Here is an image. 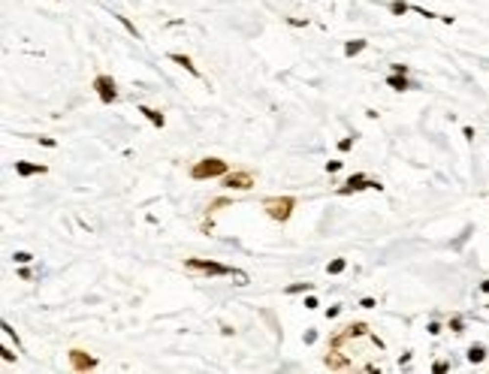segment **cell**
<instances>
[{
    "instance_id": "6da1fadb",
    "label": "cell",
    "mask_w": 489,
    "mask_h": 374,
    "mask_svg": "<svg viewBox=\"0 0 489 374\" xmlns=\"http://www.w3.org/2000/svg\"><path fill=\"white\" fill-rule=\"evenodd\" d=\"M184 269L187 272H197V275H205V278H239V284H248V275L233 269V265H223L218 260H202V257H187L184 260Z\"/></svg>"
},
{
    "instance_id": "7a4b0ae2",
    "label": "cell",
    "mask_w": 489,
    "mask_h": 374,
    "mask_svg": "<svg viewBox=\"0 0 489 374\" xmlns=\"http://www.w3.org/2000/svg\"><path fill=\"white\" fill-rule=\"evenodd\" d=\"M296 205H299V199H296V197H266V199H263L266 218H272L275 223H287V220L293 218Z\"/></svg>"
},
{
    "instance_id": "3957f363",
    "label": "cell",
    "mask_w": 489,
    "mask_h": 374,
    "mask_svg": "<svg viewBox=\"0 0 489 374\" xmlns=\"http://www.w3.org/2000/svg\"><path fill=\"white\" fill-rule=\"evenodd\" d=\"M226 172H230V163L221 160V157H202L190 166V178H194V181H212V178H221Z\"/></svg>"
},
{
    "instance_id": "277c9868",
    "label": "cell",
    "mask_w": 489,
    "mask_h": 374,
    "mask_svg": "<svg viewBox=\"0 0 489 374\" xmlns=\"http://www.w3.org/2000/svg\"><path fill=\"white\" fill-rule=\"evenodd\" d=\"M218 181H221V187H226V190H251V187L257 184V175H254L251 169H230L226 175H221Z\"/></svg>"
},
{
    "instance_id": "5b68a950",
    "label": "cell",
    "mask_w": 489,
    "mask_h": 374,
    "mask_svg": "<svg viewBox=\"0 0 489 374\" xmlns=\"http://www.w3.org/2000/svg\"><path fill=\"white\" fill-rule=\"evenodd\" d=\"M383 184L378 181V178H369L365 172H356V175H351L347 181L335 190L338 197H351V193H359V190H380Z\"/></svg>"
},
{
    "instance_id": "8992f818",
    "label": "cell",
    "mask_w": 489,
    "mask_h": 374,
    "mask_svg": "<svg viewBox=\"0 0 489 374\" xmlns=\"http://www.w3.org/2000/svg\"><path fill=\"white\" fill-rule=\"evenodd\" d=\"M91 88L97 91V97H100V103H103V106H112V103L118 100V85H115V79H112V76H106V73L94 76Z\"/></svg>"
},
{
    "instance_id": "52a82bcc",
    "label": "cell",
    "mask_w": 489,
    "mask_h": 374,
    "mask_svg": "<svg viewBox=\"0 0 489 374\" xmlns=\"http://www.w3.org/2000/svg\"><path fill=\"white\" fill-rule=\"evenodd\" d=\"M67 356H69V368H73V371H94L97 368V356H91L88 350H82V347H73Z\"/></svg>"
},
{
    "instance_id": "ba28073f",
    "label": "cell",
    "mask_w": 489,
    "mask_h": 374,
    "mask_svg": "<svg viewBox=\"0 0 489 374\" xmlns=\"http://www.w3.org/2000/svg\"><path fill=\"white\" fill-rule=\"evenodd\" d=\"M362 335H369V323H351L344 332H338V335L333 338V347H341L347 338H362Z\"/></svg>"
},
{
    "instance_id": "9c48e42d",
    "label": "cell",
    "mask_w": 489,
    "mask_h": 374,
    "mask_svg": "<svg viewBox=\"0 0 489 374\" xmlns=\"http://www.w3.org/2000/svg\"><path fill=\"white\" fill-rule=\"evenodd\" d=\"M48 166L45 163H27V160H15V175L19 178H30V175H45Z\"/></svg>"
},
{
    "instance_id": "30bf717a",
    "label": "cell",
    "mask_w": 489,
    "mask_h": 374,
    "mask_svg": "<svg viewBox=\"0 0 489 374\" xmlns=\"http://www.w3.org/2000/svg\"><path fill=\"white\" fill-rule=\"evenodd\" d=\"M166 58H169L172 64H178V66H184V69H187V73H190V76H194V79H202V73H200V66H197L194 61H190L187 55H181V51H169V55H166Z\"/></svg>"
},
{
    "instance_id": "8fae6325",
    "label": "cell",
    "mask_w": 489,
    "mask_h": 374,
    "mask_svg": "<svg viewBox=\"0 0 489 374\" xmlns=\"http://www.w3.org/2000/svg\"><path fill=\"white\" fill-rule=\"evenodd\" d=\"M136 112H139V115H142L145 121H151V124H154V127H157V130H163V127H166V115H163L160 109H151V106H139V109H136Z\"/></svg>"
},
{
    "instance_id": "7c38bea8",
    "label": "cell",
    "mask_w": 489,
    "mask_h": 374,
    "mask_svg": "<svg viewBox=\"0 0 489 374\" xmlns=\"http://www.w3.org/2000/svg\"><path fill=\"white\" fill-rule=\"evenodd\" d=\"M323 362H326V368H333V371H344V368H351V359H344V356L338 353V347H333L326 356H323Z\"/></svg>"
},
{
    "instance_id": "4fadbf2b",
    "label": "cell",
    "mask_w": 489,
    "mask_h": 374,
    "mask_svg": "<svg viewBox=\"0 0 489 374\" xmlns=\"http://www.w3.org/2000/svg\"><path fill=\"white\" fill-rule=\"evenodd\" d=\"M387 85L393 88V91H414V88H417L405 73H390V76H387Z\"/></svg>"
},
{
    "instance_id": "5bb4252c",
    "label": "cell",
    "mask_w": 489,
    "mask_h": 374,
    "mask_svg": "<svg viewBox=\"0 0 489 374\" xmlns=\"http://www.w3.org/2000/svg\"><path fill=\"white\" fill-rule=\"evenodd\" d=\"M233 205V199H226V197H221V199H212V202H208V220H205V233H208V229H212V215H215V211H221V208H230Z\"/></svg>"
},
{
    "instance_id": "9a60e30c",
    "label": "cell",
    "mask_w": 489,
    "mask_h": 374,
    "mask_svg": "<svg viewBox=\"0 0 489 374\" xmlns=\"http://www.w3.org/2000/svg\"><path fill=\"white\" fill-rule=\"evenodd\" d=\"M365 48H369V40H351V43H344V58H356Z\"/></svg>"
},
{
    "instance_id": "2e32d148",
    "label": "cell",
    "mask_w": 489,
    "mask_h": 374,
    "mask_svg": "<svg viewBox=\"0 0 489 374\" xmlns=\"http://www.w3.org/2000/svg\"><path fill=\"white\" fill-rule=\"evenodd\" d=\"M465 359H468L471 365H480V362L486 359V347H483V344H471L468 353H465Z\"/></svg>"
},
{
    "instance_id": "e0dca14e",
    "label": "cell",
    "mask_w": 489,
    "mask_h": 374,
    "mask_svg": "<svg viewBox=\"0 0 489 374\" xmlns=\"http://www.w3.org/2000/svg\"><path fill=\"white\" fill-rule=\"evenodd\" d=\"M387 9H390V15H408V12H411V3H408V0H390Z\"/></svg>"
},
{
    "instance_id": "ac0fdd59",
    "label": "cell",
    "mask_w": 489,
    "mask_h": 374,
    "mask_svg": "<svg viewBox=\"0 0 489 374\" xmlns=\"http://www.w3.org/2000/svg\"><path fill=\"white\" fill-rule=\"evenodd\" d=\"M344 269H347V260H344V257H335V260H329V265H326V272H329V275H341Z\"/></svg>"
},
{
    "instance_id": "d6986e66",
    "label": "cell",
    "mask_w": 489,
    "mask_h": 374,
    "mask_svg": "<svg viewBox=\"0 0 489 374\" xmlns=\"http://www.w3.org/2000/svg\"><path fill=\"white\" fill-rule=\"evenodd\" d=\"M112 19H115L118 24H124V30L130 33L133 40H139V30H136V24H130V22H127V15H118V12H112Z\"/></svg>"
},
{
    "instance_id": "ffe728a7",
    "label": "cell",
    "mask_w": 489,
    "mask_h": 374,
    "mask_svg": "<svg viewBox=\"0 0 489 374\" xmlns=\"http://www.w3.org/2000/svg\"><path fill=\"white\" fill-rule=\"evenodd\" d=\"M287 296H296V293H311V284L308 281H299V284H290V287L284 290Z\"/></svg>"
},
{
    "instance_id": "44dd1931",
    "label": "cell",
    "mask_w": 489,
    "mask_h": 374,
    "mask_svg": "<svg viewBox=\"0 0 489 374\" xmlns=\"http://www.w3.org/2000/svg\"><path fill=\"white\" fill-rule=\"evenodd\" d=\"M447 329H450V332H456V335H462V332H465V320H462L459 314H456V317H450V323H447Z\"/></svg>"
},
{
    "instance_id": "7402d4cb",
    "label": "cell",
    "mask_w": 489,
    "mask_h": 374,
    "mask_svg": "<svg viewBox=\"0 0 489 374\" xmlns=\"http://www.w3.org/2000/svg\"><path fill=\"white\" fill-rule=\"evenodd\" d=\"M354 142H356V136H344V139L338 142V151H341V154H344V151H351V148H354Z\"/></svg>"
},
{
    "instance_id": "603a6c76",
    "label": "cell",
    "mask_w": 489,
    "mask_h": 374,
    "mask_svg": "<svg viewBox=\"0 0 489 374\" xmlns=\"http://www.w3.org/2000/svg\"><path fill=\"white\" fill-rule=\"evenodd\" d=\"M12 260L19 263V265H24V263H30V260H33V254H27V251H15V254H12Z\"/></svg>"
},
{
    "instance_id": "cb8c5ba5",
    "label": "cell",
    "mask_w": 489,
    "mask_h": 374,
    "mask_svg": "<svg viewBox=\"0 0 489 374\" xmlns=\"http://www.w3.org/2000/svg\"><path fill=\"white\" fill-rule=\"evenodd\" d=\"M432 371H435V374H444V371H450V362H447V359L432 362Z\"/></svg>"
},
{
    "instance_id": "d4e9b609",
    "label": "cell",
    "mask_w": 489,
    "mask_h": 374,
    "mask_svg": "<svg viewBox=\"0 0 489 374\" xmlns=\"http://www.w3.org/2000/svg\"><path fill=\"white\" fill-rule=\"evenodd\" d=\"M33 139H37V142H40V145H45V148H55V145H58V142H55V139H51V136H33Z\"/></svg>"
},
{
    "instance_id": "484cf974",
    "label": "cell",
    "mask_w": 489,
    "mask_h": 374,
    "mask_svg": "<svg viewBox=\"0 0 489 374\" xmlns=\"http://www.w3.org/2000/svg\"><path fill=\"white\" fill-rule=\"evenodd\" d=\"M341 166H344V160H329V163H326V172L333 175V172H338Z\"/></svg>"
},
{
    "instance_id": "4316f807",
    "label": "cell",
    "mask_w": 489,
    "mask_h": 374,
    "mask_svg": "<svg viewBox=\"0 0 489 374\" xmlns=\"http://www.w3.org/2000/svg\"><path fill=\"white\" fill-rule=\"evenodd\" d=\"M19 278H22V281H30V278H33V272L27 269V263H24V265H19Z\"/></svg>"
},
{
    "instance_id": "83f0119b",
    "label": "cell",
    "mask_w": 489,
    "mask_h": 374,
    "mask_svg": "<svg viewBox=\"0 0 489 374\" xmlns=\"http://www.w3.org/2000/svg\"><path fill=\"white\" fill-rule=\"evenodd\" d=\"M426 329H429V335H441V332H444V326H441V323H435V320H432Z\"/></svg>"
},
{
    "instance_id": "f1b7e54d",
    "label": "cell",
    "mask_w": 489,
    "mask_h": 374,
    "mask_svg": "<svg viewBox=\"0 0 489 374\" xmlns=\"http://www.w3.org/2000/svg\"><path fill=\"white\" fill-rule=\"evenodd\" d=\"M341 314V305H333V308H326V320H335Z\"/></svg>"
},
{
    "instance_id": "f546056e",
    "label": "cell",
    "mask_w": 489,
    "mask_h": 374,
    "mask_svg": "<svg viewBox=\"0 0 489 374\" xmlns=\"http://www.w3.org/2000/svg\"><path fill=\"white\" fill-rule=\"evenodd\" d=\"M378 305V302L372 299V296H365V299H359V308H375Z\"/></svg>"
},
{
    "instance_id": "4dcf8cb0",
    "label": "cell",
    "mask_w": 489,
    "mask_h": 374,
    "mask_svg": "<svg viewBox=\"0 0 489 374\" xmlns=\"http://www.w3.org/2000/svg\"><path fill=\"white\" fill-rule=\"evenodd\" d=\"M317 305H320L317 296H311V293H308V296H305V308H317Z\"/></svg>"
},
{
    "instance_id": "1f68e13d",
    "label": "cell",
    "mask_w": 489,
    "mask_h": 374,
    "mask_svg": "<svg viewBox=\"0 0 489 374\" xmlns=\"http://www.w3.org/2000/svg\"><path fill=\"white\" fill-rule=\"evenodd\" d=\"M314 341H317V332L308 329V332H305V344H314Z\"/></svg>"
},
{
    "instance_id": "d6a6232c",
    "label": "cell",
    "mask_w": 489,
    "mask_h": 374,
    "mask_svg": "<svg viewBox=\"0 0 489 374\" xmlns=\"http://www.w3.org/2000/svg\"><path fill=\"white\" fill-rule=\"evenodd\" d=\"M0 353H3V362H12V359H15V353H12L9 347H3V350H0Z\"/></svg>"
},
{
    "instance_id": "836d02e7",
    "label": "cell",
    "mask_w": 489,
    "mask_h": 374,
    "mask_svg": "<svg viewBox=\"0 0 489 374\" xmlns=\"http://www.w3.org/2000/svg\"><path fill=\"white\" fill-rule=\"evenodd\" d=\"M390 73H405V76H408V66H405V64H393Z\"/></svg>"
},
{
    "instance_id": "e575fe53",
    "label": "cell",
    "mask_w": 489,
    "mask_h": 374,
    "mask_svg": "<svg viewBox=\"0 0 489 374\" xmlns=\"http://www.w3.org/2000/svg\"><path fill=\"white\" fill-rule=\"evenodd\" d=\"M462 136L471 142V139H474V127H462Z\"/></svg>"
},
{
    "instance_id": "d590c367",
    "label": "cell",
    "mask_w": 489,
    "mask_h": 374,
    "mask_svg": "<svg viewBox=\"0 0 489 374\" xmlns=\"http://www.w3.org/2000/svg\"><path fill=\"white\" fill-rule=\"evenodd\" d=\"M480 293H486V296H489V278H483V281H480Z\"/></svg>"
},
{
    "instance_id": "8d00e7d4",
    "label": "cell",
    "mask_w": 489,
    "mask_h": 374,
    "mask_svg": "<svg viewBox=\"0 0 489 374\" xmlns=\"http://www.w3.org/2000/svg\"><path fill=\"white\" fill-rule=\"evenodd\" d=\"M486 308H489V305H486Z\"/></svg>"
}]
</instances>
